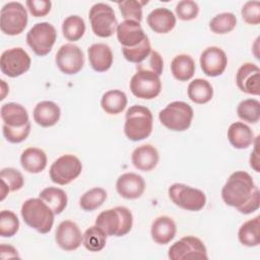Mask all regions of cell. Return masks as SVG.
Returning a JSON list of instances; mask_svg holds the SVG:
<instances>
[{"mask_svg":"<svg viewBox=\"0 0 260 260\" xmlns=\"http://www.w3.org/2000/svg\"><path fill=\"white\" fill-rule=\"evenodd\" d=\"M223 202L239 212L249 214L260 206V193L252 177L245 171L234 172L221 189Z\"/></svg>","mask_w":260,"mask_h":260,"instance_id":"6da1fadb","label":"cell"},{"mask_svg":"<svg viewBox=\"0 0 260 260\" xmlns=\"http://www.w3.org/2000/svg\"><path fill=\"white\" fill-rule=\"evenodd\" d=\"M0 114L5 139L10 143L24 141L30 132V123L25 108L20 104L7 103L2 105Z\"/></svg>","mask_w":260,"mask_h":260,"instance_id":"7a4b0ae2","label":"cell"},{"mask_svg":"<svg viewBox=\"0 0 260 260\" xmlns=\"http://www.w3.org/2000/svg\"><path fill=\"white\" fill-rule=\"evenodd\" d=\"M23 221L40 234L49 233L54 223V211L41 198L25 200L20 209Z\"/></svg>","mask_w":260,"mask_h":260,"instance_id":"3957f363","label":"cell"},{"mask_svg":"<svg viewBox=\"0 0 260 260\" xmlns=\"http://www.w3.org/2000/svg\"><path fill=\"white\" fill-rule=\"evenodd\" d=\"M132 224V212L125 206L104 210L95 219V225L101 228L107 236L123 237L131 231Z\"/></svg>","mask_w":260,"mask_h":260,"instance_id":"277c9868","label":"cell"},{"mask_svg":"<svg viewBox=\"0 0 260 260\" xmlns=\"http://www.w3.org/2000/svg\"><path fill=\"white\" fill-rule=\"evenodd\" d=\"M153 118L150 110L144 106H131L125 115L124 133L129 140L140 141L152 131Z\"/></svg>","mask_w":260,"mask_h":260,"instance_id":"5b68a950","label":"cell"},{"mask_svg":"<svg viewBox=\"0 0 260 260\" xmlns=\"http://www.w3.org/2000/svg\"><path fill=\"white\" fill-rule=\"evenodd\" d=\"M193 109L185 102L175 101L170 103L158 114L160 123L172 131L187 130L193 119Z\"/></svg>","mask_w":260,"mask_h":260,"instance_id":"8992f818","label":"cell"},{"mask_svg":"<svg viewBox=\"0 0 260 260\" xmlns=\"http://www.w3.org/2000/svg\"><path fill=\"white\" fill-rule=\"evenodd\" d=\"M169 197L177 206L188 211H199L206 203L203 191L181 183L170 186Z\"/></svg>","mask_w":260,"mask_h":260,"instance_id":"52a82bcc","label":"cell"},{"mask_svg":"<svg viewBox=\"0 0 260 260\" xmlns=\"http://www.w3.org/2000/svg\"><path fill=\"white\" fill-rule=\"evenodd\" d=\"M91 29L100 38H109L116 32L118 22L114 9L106 3H95L88 13Z\"/></svg>","mask_w":260,"mask_h":260,"instance_id":"ba28073f","label":"cell"},{"mask_svg":"<svg viewBox=\"0 0 260 260\" xmlns=\"http://www.w3.org/2000/svg\"><path fill=\"white\" fill-rule=\"evenodd\" d=\"M57 39L56 28L49 22H38L28 30L26 43L38 56L48 55Z\"/></svg>","mask_w":260,"mask_h":260,"instance_id":"9c48e42d","label":"cell"},{"mask_svg":"<svg viewBox=\"0 0 260 260\" xmlns=\"http://www.w3.org/2000/svg\"><path fill=\"white\" fill-rule=\"evenodd\" d=\"M27 24V12L19 2H8L1 8L0 27L8 36L21 34Z\"/></svg>","mask_w":260,"mask_h":260,"instance_id":"30bf717a","label":"cell"},{"mask_svg":"<svg viewBox=\"0 0 260 260\" xmlns=\"http://www.w3.org/2000/svg\"><path fill=\"white\" fill-rule=\"evenodd\" d=\"M82 171L80 159L73 154L58 157L50 168V179L58 185H67L75 180Z\"/></svg>","mask_w":260,"mask_h":260,"instance_id":"8fae6325","label":"cell"},{"mask_svg":"<svg viewBox=\"0 0 260 260\" xmlns=\"http://www.w3.org/2000/svg\"><path fill=\"white\" fill-rule=\"evenodd\" d=\"M129 86L136 98L152 100L160 93L161 81L159 75L152 71L137 70L132 76Z\"/></svg>","mask_w":260,"mask_h":260,"instance_id":"7c38bea8","label":"cell"},{"mask_svg":"<svg viewBox=\"0 0 260 260\" xmlns=\"http://www.w3.org/2000/svg\"><path fill=\"white\" fill-rule=\"evenodd\" d=\"M168 256L171 260L208 259L207 250L204 243L199 238L194 236H187L175 242L170 247Z\"/></svg>","mask_w":260,"mask_h":260,"instance_id":"4fadbf2b","label":"cell"},{"mask_svg":"<svg viewBox=\"0 0 260 260\" xmlns=\"http://www.w3.org/2000/svg\"><path fill=\"white\" fill-rule=\"evenodd\" d=\"M30 57L24 49L17 47L4 51L0 58V69L8 77H17L30 67Z\"/></svg>","mask_w":260,"mask_h":260,"instance_id":"5bb4252c","label":"cell"},{"mask_svg":"<svg viewBox=\"0 0 260 260\" xmlns=\"http://www.w3.org/2000/svg\"><path fill=\"white\" fill-rule=\"evenodd\" d=\"M55 61L61 72L72 75L78 73L82 69L84 65V56L78 46L68 43L59 48Z\"/></svg>","mask_w":260,"mask_h":260,"instance_id":"9a60e30c","label":"cell"},{"mask_svg":"<svg viewBox=\"0 0 260 260\" xmlns=\"http://www.w3.org/2000/svg\"><path fill=\"white\" fill-rule=\"evenodd\" d=\"M228 65V57L218 47L206 48L200 56V66L203 73L209 77L219 76Z\"/></svg>","mask_w":260,"mask_h":260,"instance_id":"2e32d148","label":"cell"},{"mask_svg":"<svg viewBox=\"0 0 260 260\" xmlns=\"http://www.w3.org/2000/svg\"><path fill=\"white\" fill-rule=\"evenodd\" d=\"M82 237L79 226L71 220L61 221L55 232V241L64 251L78 249L82 243Z\"/></svg>","mask_w":260,"mask_h":260,"instance_id":"e0dca14e","label":"cell"},{"mask_svg":"<svg viewBox=\"0 0 260 260\" xmlns=\"http://www.w3.org/2000/svg\"><path fill=\"white\" fill-rule=\"evenodd\" d=\"M236 83L245 93L259 95L260 93V69L254 63H244L237 71Z\"/></svg>","mask_w":260,"mask_h":260,"instance_id":"ac0fdd59","label":"cell"},{"mask_svg":"<svg viewBox=\"0 0 260 260\" xmlns=\"http://www.w3.org/2000/svg\"><path fill=\"white\" fill-rule=\"evenodd\" d=\"M116 189L119 195L125 199H137L145 190V182L138 174L125 173L117 179Z\"/></svg>","mask_w":260,"mask_h":260,"instance_id":"d6986e66","label":"cell"},{"mask_svg":"<svg viewBox=\"0 0 260 260\" xmlns=\"http://www.w3.org/2000/svg\"><path fill=\"white\" fill-rule=\"evenodd\" d=\"M117 39L122 47L133 48L138 46L147 36L145 35L140 22L134 20H124L118 24Z\"/></svg>","mask_w":260,"mask_h":260,"instance_id":"ffe728a7","label":"cell"},{"mask_svg":"<svg viewBox=\"0 0 260 260\" xmlns=\"http://www.w3.org/2000/svg\"><path fill=\"white\" fill-rule=\"evenodd\" d=\"M159 159L157 149L151 144H143L136 147L131 155L133 166L142 172H149L153 170Z\"/></svg>","mask_w":260,"mask_h":260,"instance_id":"44dd1931","label":"cell"},{"mask_svg":"<svg viewBox=\"0 0 260 260\" xmlns=\"http://www.w3.org/2000/svg\"><path fill=\"white\" fill-rule=\"evenodd\" d=\"M88 60L91 68L96 72H106L113 64L111 48L103 43L92 44L87 49Z\"/></svg>","mask_w":260,"mask_h":260,"instance_id":"7402d4cb","label":"cell"},{"mask_svg":"<svg viewBox=\"0 0 260 260\" xmlns=\"http://www.w3.org/2000/svg\"><path fill=\"white\" fill-rule=\"evenodd\" d=\"M146 20L149 27L157 34H168L176 25V16L170 9L165 7L153 9Z\"/></svg>","mask_w":260,"mask_h":260,"instance_id":"603a6c76","label":"cell"},{"mask_svg":"<svg viewBox=\"0 0 260 260\" xmlns=\"http://www.w3.org/2000/svg\"><path fill=\"white\" fill-rule=\"evenodd\" d=\"M176 232V223L169 216H158L151 223V238L158 245L169 244L175 238Z\"/></svg>","mask_w":260,"mask_h":260,"instance_id":"cb8c5ba5","label":"cell"},{"mask_svg":"<svg viewBox=\"0 0 260 260\" xmlns=\"http://www.w3.org/2000/svg\"><path fill=\"white\" fill-rule=\"evenodd\" d=\"M34 120L42 127H52L60 119L61 111L59 106L52 101H43L37 104L34 109Z\"/></svg>","mask_w":260,"mask_h":260,"instance_id":"d4e9b609","label":"cell"},{"mask_svg":"<svg viewBox=\"0 0 260 260\" xmlns=\"http://www.w3.org/2000/svg\"><path fill=\"white\" fill-rule=\"evenodd\" d=\"M228 139L235 148L244 149L248 148L254 142L255 137L248 125L243 122H235L229 127Z\"/></svg>","mask_w":260,"mask_h":260,"instance_id":"484cf974","label":"cell"},{"mask_svg":"<svg viewBox=\"0 0 260 260\" xmlns=\"http://www.w3.org/2000/svg\"><path fill=\"white\" fill-rule=\"evenodd\" d=\"M21 167L30 174H38L47 167V155L45 151L38 147H28L20 155Z\"/></svg>","mask_w":260,"mask_h":260,"instance_id":"4316f807","label":"cell"},{"mask_svg":"<svg viewBox=\"0 0 260 260\" xmlns=\"http://www.w3.org/2000/svg\"><path fill=\"white\" fill-rule=\"evenodd\" d=\"M171 71L177 80L187 81L191 79L195 73V62L189 55H177L171 63Z\"/></svg>","mask_w":260,"mask_h":260,"instance_id":"83f0119b","label":"cell"},{"mask_svg":"<svg viewBox=\"0 0 260 260\" xmlns=\"http://www.w3.org/2000/svg\"><path fill=\"white\" fill-rule=\"evenodd\" d=\"M127 106V96L125 92L119 89L106 91L101 100L102 109L110 115H117L124 111Z\"/></svg>","mask_w":260,"mask_h":260,"instance_id":"f1b7e54d","label":"cell"},{"mask_svg":"<svg viewBox=\"0 0 260 260\" xmlns=\"http://www.w3.org/2000/svg\"><path fill=\"white\" fill-rule=\"evenodd\" d=\"M188 98L195 104H206L208 103L213 96V88L209 81L196 78L192 80L188 85Z\"/></svg>","mask_w":260,"mask_h":260,"instance_id":"f546056e","label":"cell"},{"mask_svg":"<svg viewBox=\"0 0 260 260\" xmlns=\"http://www.w3.org/2000/svg\"><path fill=\"white\" fill-rule=\"evenodd\" d=\"M239 241L247 247H256L260 244V216L244 222L238 233Z\"/></svg>","mask_w":260,"mask_h":260,"instance_id":"4dcf8cb0","label":"cell"},{"mask_svg":"<svg viewBox=\"0 0 260 260\" xmlns=\"http://www.w3.org/2000/svg\"><path fill=\"white\" fill-rule=\"evenodd\" d=\"M39 198L46 202L55 214H60L66 208L68 202L65 191L56 187L45 188L39 194Z\"/></svg>","mask_w":260,"mask_h":260,"instance_id":"1f68e13d","label":"cell"},{"mask_svg":"<svg viewBox=\"0 0 260 260\" xmlns=\"http://www.w3.org/2000/svg\"><path fill=\"white\" fill-rule=\"evenodd\" d=\"M0 179L2 183L1 200L5 198L9 191H17L21 189L24 184L22 174L13 168L2 169L0 172Z\"/></svg>","mask_w":260,"mask_h":260,"instance_id":"d6a6232c","label":"cell"},{"mask_svg":"<svg viewBox=\"0 0 260 260\" xmlns=\"http://www.w3.org/2000/svg\"><path fill=\"white\" fill-rule=\"evenodd\" d=\"M107 234L98 225L88 228L82 237V244L86 250L90 252H99L103 250L107 243Z\"/></svg>","mask_w":260,"mask_h":260,"instance_id":"836d02e7","label":"cell"},{"mask_svg":"<svg viewBox=\"0 0 260 260\" xmlns=\"http://www.w3.org/2000/svg\"><path fill=\"white\" fill-rule=\"evenodd\" d=\"M62 32L64 38L70 42L80 40L85 32L84 20L78 15L66 17L62 23Z\"/></svg>","mask_w":260,"mask_h":260,"instance_id":"e575fe53","label":"cell"},{"mask_svg":"<svg viewBox=\"0 0 260 260\" xmlns=\"http://www.w3.org/2000/svg\"><path fill=\"white\" fill-rule=\"evenodd\" d=\"M239 118L245 122L254 124L260 119V103L255 99H247L242 101L237 108Z\"/></svg>","mask_w":260,"mask_h":260,"instance_id":"d590c367","label":"cell"},{"mask_svg":"<svg viewBox=\"0 0 260 260\" xmlns=\"http://www.w3.org/2000/svg\"><path fill=\"white\" fill-rule=\"evenodd\" d=\"M107 199V192L105 189L95 187L86 191L79 199L80 207L85 211H92L98 209Z\"/></svg>","mask_w":260,"mask_h":260,"instance_id":"8d00e7d4","label":"cell"},{"mask_svg":"<svg viewBox=\"0 0 260 260\" xmlns=\"http://www.w3.org/2000/svg\"><path fill=\"white\" fill-rule=\"evenodd\" d=\"M237 24V17L234 13L222 12L215 15L209 21V28L212 32L217 35H224L231 32Z\"/></svg>","mask_w":260,"mask_h":260,"instance_id":"74e56055","label":"cell"},{"mask_svg":"<svg viewBox=\"0 0 260 260\" xmlns=\"http://www.w3.org/2000/svg\"><path fill=\"white\" fill-rule=\"evenodd\" d=\"M151 46L148 38H145L138 46L133 47V48H125L122 47V54L124 58L131 62V63H136L139 64L145 58L150 54L151 52Z\"/></svg>","mask_w":260,"mask_h":260,"instance_id":"f35d334b","label":"cell"},{"mask_svg":"<svg viewBox=\"0 0 260 260\" xmlns=\"http://www.w3.org/2000/svg\"><path fill=\"white\" fill-rule=\"evenodd\" d=\"M147 1L127 0L118 2L120 12L125 20H134L140 22L142 20V6Z\"/></svg>","mask_w":260,"mask_h":260,"instance_id":"ab89813d","label":"cell"},{"mask_svg":"<svg viewBox=\"0 0 260 260\" xmlns=\"http://www.w3.org/2000/svg\"><path fill=\"white\" fill-rule=\"evenodd\" d=\"M19 229V220L16 214L10 210H2L0 213V236L10 238Z\"/></svg>","mask_w":260,"mask_h":260,"instance_id":"60d3db41","label":"cell"},{"mask_svg":"<svg viewBox=\"0 0 260 260\" xmlns=\"http://www.w3.org/2000/svg\"><path fill=\"white\" fill-rule=\"evenodd\" d=\"M137 70H149L157 75H161L164 69V61L160 54L157 51H151L150 54L141 63L137 64Z\"/></svg>","mask_w":260,"mask_h":260,"instance_id":"b9f144b4","label":"cell"},{"mask_svg":"<svg viewBox=\"0 0 260 260\" xmlns=\"http://www.w3.org/2000/svg\"><path fill=\"white\" fill-rule=\"evenodd\" d=\"M199 12L198 4L192 0H182L176 5V14L181 20H192Z\"/></svg>","mask_w":260,"mask_h":260,"instance_id":"7bdbcfd3","label":"cell"},{"mask_svg":"<svg viewBox=\"0 0 260 260\" xmlns=\"http://www.w3.org/2000/svg\"><path fill=\"white\" fill-rule=\"evenodd\" d=\"M242 17L245 22L252 25L260 23V2L259 1H248L242 8Z\"/></svg>","mask_w":260,"mask_h":260,"instance_id":"ee69618b","label":"cell"},{"mask_svg":"<svg viewBox=\"0 0 260 260\" xmlns=\"http://www.w3.org/2000/svg\"><path fill=\"white\" fill-rule=\"evenodd\" d=\"M30 14L35 17L46 16L50 10L52 3L49 0H27L25 2Z\"/></svg>","mask_w":260,"mask_h":260,"instance_id":"f6af8a7d","label":"cell"},{"mask_svg":"<svg viewBox=\"0 0 260 260\" xmlns=\"http://www.w3.org/2000/svg\"><path fill=\"white\" fill-rule=\"evenodd\" d=\"M0 254H1V258L2 259H6V258H19L17 250L14 247L10 246V245L2 244L0 246Z\"/></svg>","mask_w":260,"mask_h":260,"instance_id":"bcb514c9","label":"cell"},{"mask_svg":"<svg viewBox=\"0 0 260 260\" xmlns=\"http://www.w3.org/2000/svg\"><path fill=\"white\" fill-rule=\"evenodd\" d=\"M258 138H255V146L253 151L251 152V156H250V166L251 168L254 169L255 172L259 173L260 169H259V151H258Z\"/></svg>","mask_w":260,"mask_h":260,"instance_id":"7dc6e473","label":"cell"}]
</instances>
